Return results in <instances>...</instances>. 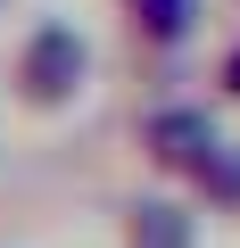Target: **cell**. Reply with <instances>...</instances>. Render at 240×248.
I'll use <instances>...</instances> for the list:
<instances>
[{"instance_id": "cell-1", "label": "cell", "mask_w": 240, "mask_h": 248, "mask_svg": "<svg viewBox=\"0 0 240 248\" xmlns=\"http://www.w3.org/2000/svg\"><path fill=\"white\" fill-rule=\"evenodd\" d=\"M91 66H99V50H91V33L75 17H33L9 42V58H0V91L25 116H66L91 91Z\"/></svg>"}, {"instance_id": "cell-2", "label": "cell", "mask_w": 240, "mask_h": 248, "mask_svg": "<svg viewBox=\"0 0 240 248\" xmlns=\"http://www.w3.org/2000/svg\"><path fill=\"white\" fill-rule=\"evenodd\" d=\"M215 141H224V99H215V91H207V99L166 91V99H149V108L133 116V157H141L158 182H182Z\"/></svg>"}, {"instance_id": "cell-3", "label": "cell", "mask_w": 240, "mask_h": 248, "mask_svg": "<svg viewBox=\"0 0 240 248\" xmlns=\"http://www.w3.org/2000/svg\"><path fill=\"white\" fill-rule=\"evenodd\" d=\"M199 199L182 182H158V190H133L116 199V248H199Z\"/></svg>"}, {"instance_id": "cell-4", "label": "cell", "mask_w": 240, "mask_h": 248, "mask_svg": "<svg viewBox=\"0 0 240 248\" xmlns=\"http://www.w3.org/2000/svg\"><path fill=\"white\" fill-rule=\"evenodd\" d=\"M116 25H125V50L166 66L207 33V0H116Z\"/></svg>"}, {"instance_id": "cell-5", "label": "cell", "mask_w": 240, "mask_h": 248, "mask_svg": "<svg viewBox=\"0 0 240 248\" xmlns=\"http://www.w3.org/2000/svg\"><path fill=\"white\" fill-rule=\"evenodd\" d=\"M182 190L199 199V215H207V223H240V141L224 133V141L182 174Z\"/></svg>"}, {"instance_id": "cell-6", "label": "cell", "mask_w": 240, "mask_h": 248, "mask_svg": "<svg viewBox=\"0 0 240 248\" xmlns=\"http://www.w3.org/2000/svg\"><path fill=\"white\" fill-rule=\"evenodd\" d=\"M207 91H215L224 108H240V42H224V50H215V66H207Z\"/></svg>"}, {"instance_id": "cell-7", "label": "cell", "mask_w": 240, "mask_h": 248, "mask_svg": "<svg viewBox=\"0 0 240 248\" xmlns=\"http://www.w3.org/2000/svg\"><path fill=\"white\" fill-rule=\"evenodd\" d=\"M0 9H17V0H0Z\"/></svg>"}, {"instance_id": "cell-8", "label": "cell", "mask_w": 240, "mask_h": 248, "mask_svg": "<svg viewBox=\"0 0 240 248\" xmlns=\"http://www.w3.org/2000/svg\"><path fill=\"white\" fill-rule=\"evenodd\" d=\"M232 9H240V0H232Z\"/></svg>"}]
</instances>
